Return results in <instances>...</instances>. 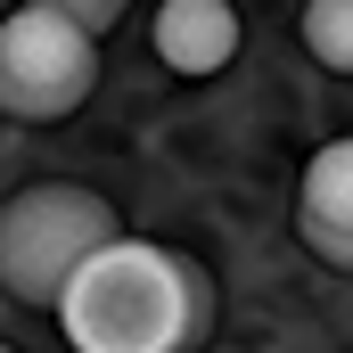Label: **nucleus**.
Returning <instances> with one entry per match:
<instances>
[{"mask_svg": "<svg viewBox=\"0 0 353 353\" xmlns=\"http://www.w3.org/2000/svg\"><path fill=\"white\" fill-rule=\"evenodd\" d=\"M304 50L321 66L353 74V0H304Z\"/></svg>", "mask_w": 353, "mask_h": 353, "instance_id": "obj_6", "label": "nucleus"}, {"mask_svg": "<svg viewBox=\"0 0 353 353\" xmlns=\"http://www.w3.org/2000/svg\"><path fill=\"white\" fill-rule=\"evenodd\" d=\"M148 33H157V58L173 74H222L239 58V8L230 0H165Z\"/></svg>", "mask_w": 353, "mask_h": 353, "instance_id": "obj_5", "label": "nucleus"}, {"mask_svg": "<svg viewBox=\"0 0 353 353\" xmlns=\"http://www.w3.org/2000/svg\"><path fill=\"white\" fill-rule=\"evenodd\" d=\"M50 312L74 353H189L205 337V279L148 239H107Z\"/></svg>", "mask_w": 353, "mask_h": 353, "instance_id": "obj_1", "label": "nucleus"}, {"mask_svg": "<svg viewBox=\"0 0 353 353\" xmlns=\"http://www.w3.org/2000/svg\"><path fill=\"white\" fill-rule=\"evenodd\" d=\"M41 8H66V17H74L83 33H107V25H115V17H123L132 0H41Z\"/></svg>", "mask_w": 353, "mask_h": 353, "instance_id": "obj_7", "label": "nucleus"}, {"mask_svg": "<svg viewBox=\"0 0 353 353\" xmlns=\"http://www.w3.org/2000/svg\"><path fill=\"white\" fill-rule=\"evenodd\" d=\"M0 353H8V345H0Z\"/></svg>", "mask_w": 353, "mask_h": 353, "instance_id": "obj_8", "label": "nucleus"}, {"mask_svg": "<svg viewBox=\"0 0 353 353\" xmlns=\"http://www.w3.org/2000/svg\"><path fill=\"white\" fill-rule=\"evenodd\" d=\"M123 239L115 230V205L83 189V181H33L0 205V288L17 304H58L66 279L107 247Z\"/></svg>", "mask_w": 353, "mask_h": 353, "instance_id": "obj_2", "label": "nucleus"}, {"mask_svg": "<svg viewBox=\"0 0 353 353\" xmlns=\"http://www.w3.org/2000/svg\"><path fill=\"white\" fill-rule=\"evenodd\" d=\"M296 230L321 263L353 271V140H329L312 165H304V189H296Z\"/></svg>", "mask_w": 353, "mask_h": 353, "instance_id": "obj_4", "label": "nucleus"}, {"mask_svg": "<svg viewBox=\"0 0 353 353\" xmlns=\"http://www.w3.org/2000/svg\"><path fill=\"white\" fill-rule=\"evenodd\" d=\"M99 90V33H83L66 8H8L0 17V115L58 123Z\"/></svg>", "mask_w": 353, "mask_h": 353, "instance_id": "obj_3", "label": "nucleus"}]
</instances>
